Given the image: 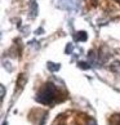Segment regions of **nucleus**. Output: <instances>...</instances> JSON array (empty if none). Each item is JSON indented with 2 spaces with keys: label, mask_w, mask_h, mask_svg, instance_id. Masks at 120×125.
Wrapping results in <instances>:
<instances>
[{
  "label": "nucleus",
  "mask_w": 120,
  "mask_h": 125,
  "mask_svg": "<svg viewBox=\"0 0 120 125\" xmlns=\"http://www.w3.org/2000/svg\"><path fill=\"white\" fill-rule=\"evenodd\" d=\"M65 97H59V90L52 83H47L36 95V101L43 104H54L56 102L62 101Z\"/></svg>",
  "instance_id": "f257e3e1"
},
{
  "label": "nucleus",
  "mask_w": 120,
  "mask_h": 125,
  "mask_svg": "<svg viewBox=\"0 0 120 125\" xmlns=\"http://www.w3.org/2000/svg\"><path fill=\"white\" fill-rule=\"evenodd\" d=\"M110 125H120V115H112L109 120Z\"/></svg>",
  "instance_id": "f03ea898"
},
{
  "label": "nucleus",
  "mask_w": 120,
  "mask_h": 125,
  "mask_svg": "<svg viewBox=\"0 0 120 125\" xmlns=\"http://www.w3.org/2000/svg\"><path fill=\"white\" fill-rule=\"evenodd\" d=\"M76 38L79 39V40H85V39H87V35H85V32H79Z\"/></svg>",
  "instance_id": "7ed1b4c3"
},
{
  "label": "nucleus",
  "mask_w": 120,
  "mask_h": 125,
  "mask_svg": "<svg viewBox=\"0 0 120 125\" xmlns=\"http://www.w3.org/2000/svg\"><path fill=\"white\" fill-rule=\"evenodd\" d=\"M49 67L52 68V70H58V68H59V64H57V66H53L52 63H49Z\"/></svg>",
  "instance_id": "20e7f679"
},
{
  "label": "nucleus",
  "mask_w": 120,
  "mask_h": 125,
  "mask_svg": "<svg viewBox=\"0 0 120 125\" xmlns=\"http://www.w3.org/2000/svg\"><path fill=\"white\" fill-rule=\"evenodd\" d=\"M115 1H120V0H115Z\"/></svg>",
  "instance_id": "39448f33"
}]
</instances>
